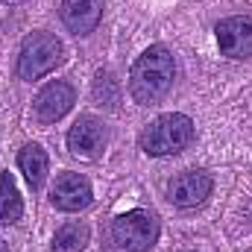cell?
<instances>
[{
    "mask_svg": "<svg viewBox=\"0 0 252 252\" xmlns=\"http://www.w3.org/2000/svg\"><path fill=\"white\" fill-rule=\"evenodd\" d=\"M176 79V62H173V53L164 47V44H153L147 47L135 64H132V73H129V94L135 103L141 106H150V103H158L170 85Z\"/></svg>",
    "mask_w": 252,
    "mask_h": 252,
    "instance_id": "cell-1",
    "label": "cell"
},
{
    "mask_svg": "<svg viewBox=\"0 0 252 252\" xmlns=\"http://www.w3.org/2000/svg\"><path fill=\"white\" fill-rule=\"evenodd\" d=\"M193 141V121L188 115H161L141 132V150L147 156H176Z\"/></svg>",
    "mask_w": 252,
    "mask_h": 252,
    "instance_id": "cell-2",
    "label": "cell"
},
{
    "mask_svg": "<svg viewBox=\"0 0 252 252\" xmlns=\"http://www.w3.org/2000/svg\"><path fill=\"white\" fill-rule=\"evenodd\" d=\"M62 59H64V47L56 35H50V32H32L21 44L18 76L21 79H38V76L50 73L56 64H62Z\"/></svg>",
    "mask_w": 252,
    "mask_h": 252,
    "instance_id": "cell-3",
    "label": "cell"
},
{
    "mask_svg": "<svg viewBox=\"0 0 252 252\" xmlns=\"http://www.w3.org/2000/svg\"><path fill=\"white\" fill-rule=\"evenodd\" d=\"M112 238L126 252H147L158 241V217L144 208H132L112 223Z\"/></svg>",
    "mask_w": 252,
    "mask_h": 252,
    "instance_id": "cell-4",
    "label": "cell"
},
{
    "mask_svg": "<svg viewBox=\"0 0 252 252\" xmlns=\"http://www.w3.org/2000/svg\"><path fill=\"white\" fill-rule=\"evenodd\" d=\"M217 44L220 53L229 59H250L252 56V18L250 15H232L223 18L217 27Z\"/></svg>",
    "mask_w": 252,
    "mask_h": 252,
    "instance_id": "cell-5",
    "label": "cell"
},
{
    "mask_svg": "<svg viewBox=\"0 0 252 252\" xmlns=\"http://www.w3.org/2000/svg\"><path fill=\"white\" fill-rule=\"evenodd\" d=\"M106 141H109L106 126L100 124L97 118H91V115L79 118L76 124L70 126V132H67V147H70V153H73V156H82V158H97V156L103 153Z\"/></svg>",
    "mask_w": 252,
    "mask_h": 252,
    "instance_id": "cell-6",
    "label": "cell"
},
{
    "mask_svg": "<svg viewBox=\"0 0 252 252\" xmlns=\"http://www.w3.org/2000/svg\"><path fill=\"white\" fill-rule=\"evenodd\" d=\"M91 199H94V193H91V185L85 176H79V173L56 176L53 190H50V202L59 211H82L91 205Z\"/></svg>",
    "mask_w": 252,
    "mask_h": 252,
    "instance_id": "cell-7",
    "label": "cell"
},
{
    "mask_svg": "<svg viewBox=\"0 0 252 252\" xmlns=\"http://www.w3.org/2000/svg\"><path fill=\"white\" fill-rule=\"evenodd\" d=\"M211 188H214V182H211V176L205 170H185L170 182L167 199L173 205H179V208H193L211 193Z\"/></svg>",
    "mask_w": 252,
    "mask_h": 252,
    "instance_id": "cell-8",
    "label": "cell"
},
{
    "mask_svg": "<svg viewBox=\"0 0 252 252\" xmlns=\"http://www.w3.org/2000/svg\"><path fill=\"white\" fill-rule=\"evenodd\" d=\"M73 103H76V94L67 82H50L35 97V118L41 124H56L73 109Z\"/></svg>",
    "mask_w": 252,
    "mask_h": 252,
    "instance_id": "cell-9",
    "label": "cell"
},
{
    "mask_svg": "<svg viewBox=\"0 0 252 252\" xmlns=\"http://www.w3.org/2000/svg\"><path fill=\"white\" fill-rule=\"evenodd\" d=\"M62 21L73 35H88L103 18V0H62Z\"/></svg>",
    "mask_w": 252,
    "mask_h": 252,
    "instance_id": "cell-10",
    "label": "cell"
},
{
    "mask_svg": "<svg viewBox=\"0 0 252 252\" xmlns=\"http://www.w3.org/2000/svg\"><path fill=\"white\" fill-rule=\"evenodd\" d=\"M18 167H21V173L27 176L30 188L38 190L44 185V179H47V153H44L38 144L21 147V153H18Z\"/></svg>",
    "mask_w": 252,
    "mask_h": 252,
    "instance_id": "cell-11",
    "label": "cell"
},
{
    "mask_svg": "<svg viewBox=\"0 0 252 252\" xmlns=\"http://www.w3.org/2000/svg\"><path fill=\"white\" fill-rule=\"evenodd\" d=\"M21 214H24V202H21V193L15 188V179L9 173H0V226L18 223Z\"/></svg>",
    "mask_w": 252,
    "mask_h": 252,
    "instance_id": "cell-12",
    "label": "cell"
},
{
    "mask_svg": "<svg viewBox=\"0 0 252 252\" xmlns=\"http://www.w3.org/2000/svg\"><path fill=\"white\" fill-rule=\"evenodd\" d=\"M88 226L85 223H64L53 238V252H82L88 247Z\"/></svg>",
    "mask_w": 252,
    "mask_h": 252,
    "instance_id": "cell-13",
    "label": "cell"
},
{
    "mask_svg": "<svg viewBox=\"0 0 252 252\" xmlns=\"http://www.w3.org/2000/svg\"><path fill=\"white\" fill-rule=\"evenodd\" d=\"M91 94H94V100H97L100 106L115 109V106L121 103V85H118L115 73H112V70H97L94 85H91Z\"/></svg>",
    "mask_w": 252,
    "mask_h": 252,
    "instance_id": "cell-14",
    "label": "cell"
},
{
    "mask_svg": "<svg viewBox=\"0 0 252 252\" xmlns=\"http://www.w3.org/2000/svg\"><path fill=\"white\" fill-rule=\"evenodd\" d=\"M0 3H6V6H15V3H24V0H0Z\"/></svg>",
    "mask_w": 252,
    "mask_h": 252,
    "instance_id": "cell-15",
    "label": "cell"
},
{
    "mask_svg": "<svg viewBox=\"0 0 252 252\" xmlns=\"http://www.w3.org/2000/svg\"><path fill=\"white\" fill-rule=\"evenodd\" d=\"M0 252H9V250H6V247H3V244H0Z\"/></svg>",
    "mask_w": 252,
    "mask_h": 252,
    "instance_id": "cell-16",
    "label": "cell"
}]
</instances>
